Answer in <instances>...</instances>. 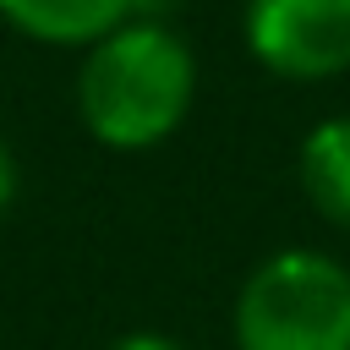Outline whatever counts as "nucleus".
<instances>
[{
  "label": "nucleus",
  "mask_w": 350,
  "mask_h": 350,
  "mask_svg": "<svg viewBox=\"0 0 350 350\" xmlns=\"http://www.w3.org/2000/svg\"><path fill=\"white\" fill-rule=\"evenodd\" d=\"M295 170H301L306 202H312L334 230H350V115L317 120V126L301 137Z\"/></svg>",
  "instance_id": "5"
},
{
  "label": "nucleus",
  "mask_w": 350,
  "mask_h": 350,
  "mask_svg": "<svg viewBox=\"0 0 350 350\" xmlns=\"http://www.w3.org/2000/svg\"><path fill=\"white\" fill-rule=\"evenodd\" d=\"M197 93V60L180 33L164 22H120L98 44H88V60L77 71V109L82 126L120 153L164 142Z\"/></svg>",
  "instance_id": "1"
},
{
  "label": "nucleus",
  "mask_w": 350,
  "mask_h": 350,
  "mask_svg": "<svg viewBox=\"0 0 350 350\" xmlns=\"http://www.w3.org/2000/svg\"><path fill=\"white\" fill-rule=\"evenodd\" d=\"M131 11L137 0H0V16L38 44H98Z\"/></svg>",
  "instance_id": "4"
},
{
  "label": "nucleus",
  "mask_w": 350,
  "mask_h": 350,
  "mask_svg": "<svg viewBox=\"0 0 350 350\" xmlns=\"http://www.w3.org/2000/svg\"><path fill=\"white\" fill-rule=\"evenodd\" d=\"M235 350H350V268L328 252H273L235 295Z\"/></svg>",
  "instance_id": "2"
},
{
  "label": "nucleus",
  "mask_w": 350,
  "mask_h": 350,
  "mask_svg": "<svg viewBox=\"0 0 350 350\" xmlns=\"http://www.w3.org/2000/svg\"><path fill=\"white\" fill-rule=\"evenodd\" d=\"M246 49L290 82L350 71V0H246Z\"/></svg>",
  "instance_id": "3"
},
{
  "label": "nucleus",
  "mask_w": 350,
  "mask_h": 350,
  "mask_svg": "<svg viewBox=\"0 0 350 350\" xmlns=\"http://www.w3.org/2000/svg\"><path fill=\"white\" fill-rule=\"evenodd\" d=\"M11 197H16V159H11V148L0 137V213L11 208Z\"/></svg>",
  "instance_id": "7"
},
{
  "label": "nucleus",
  "mask_w": 350,
  "mask_h": 350,
  "mask_svg": "<svg viewBox=\"0 0 350 350\" xmlns=\"http://www.w3.org/2000/svg\"><path fill=\"white\" fill-rule=\"evenodd\" d=\"M109 350H180L170 334H153V328H131V334H120Z\"/></svg>",
  "instance_id": "6"
}]
</instances>
